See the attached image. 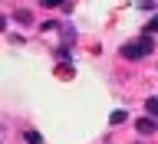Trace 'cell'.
Returning a JSON list of instances; mask_svg holds the SVG:
<instances>
[{"instance_id": "52a82bcc", "label": "cell", "mask_w": 158, "mask_h": 144, "mask_svg": "<svg viewBox=\"0 0 158 144\" xmlns=\"http://www.w3.org/2000/svg\"><path fill=\"white\" fill-rule=\"evenodd\" d=\"M17 20L20 23H30V10H17Z\"/></svg>"}, {"instance_id": "3957f363", "label": "cell", "mask_w": 158, "mask_h": 144, "mask_svg": "<svg viewBox=\"0 0 158 144\" xmlns=\"http://www.w3.org/2000/svg\"><path fill=\"white\" fill-rule=\"evenodd\" d=\"M109 121H112V125H125L128 118H125V111H112V118H109Z\"/></svg>"}, {"instance_id": "ba28073f", "label": "cell", "mask_w": 158, "mask_h": 144, "mask_svg": "<svg viewBox=\"0 0 158 144\" xmlns=\"http://www.w3.org/2000/svg\"><path fill=\"white\" fill-rule=\"evenodd\" d=\"M40 3H43V7H63L66 0H40Z\"/></svg>"}, {"instance_id": "7a4b0ae2", "label": "cell", "mask_w": 158, "mask_h": 144, "mask_svg": "<svg viewBox=\"0 0 158 144\" xmlns=\"http://www.w3.org/2000/svg\"><path fill=\"white\" fill-rule=\"evenodd\" d=\"M135 128H138V134H152V131L158 128V121H152V115H148V118H142Z\"/></svg>"}, {"instance_id": "8992f818", "label": "cell", "mask_w": 158, "mask_h": 144, "mask_svg": "<svg viewBox=\"0 0 158 144\" xmlns=\"http://www.w3.org/2000/svg\"><path fill=\"white\" fill-rule=\"evenodd\" d=\"M27 141H30V144H43V138H40L36 131H27Z\"/></svg>"}, {"instance_id": "277c9868", "label": "cell", "mask_w": 158, "mask_h": 144, "mask_svg": "<svg viewBox=\"0 0 158 144\" xmlns=\"http://www.w3.org/2000/svg\"><path fill=\"white\" fill-rule=\"evenodd\" d=\"M145 111H148V115H158V98H148V102H145Z\"/></svg>"}, {"instance_id": "9c48e42d", "label": "cell", "mask_w": 158, "mask_h": 144, "mask_svg": "<svg viewBox=\"0 0 158 144\" xmlns=\"http://www.w3.org/2000/svg\"><path fill=\"white\" fill-rule=\"evenodd\" d=\"M138 144H142V141H138Z\"/></svg>"}, {"instance_id": "6da1fadb", "label": "cell", "mask_w": 158, "mask_h": 144, "mask_svg": "<svg viewBox=\"0 0 158 144\" xmlns=\"http://www.w3.org/2000/svg\"><path fill=\"white\" fill-rule=\"evenodd\" d=\"M122 59H145L148 53H155V43H152V36H138V39H132V43H122Z\"/></svg>"}, {"instance_id": "5b68a950", "label": "cell", "mask_w": 158, "mask_h": 144, "mask_svg": "<svg viewBox=\"0 0 158 144\" xmlns=\"http://www.w3.org/2000/svg\"><path fill=\"white\" fill-rule=\"evenodd\" d=\"M145 33H148V36H155V33H158V17H155V20H148V23H145Z\"/></svg>"}]
</instances>
